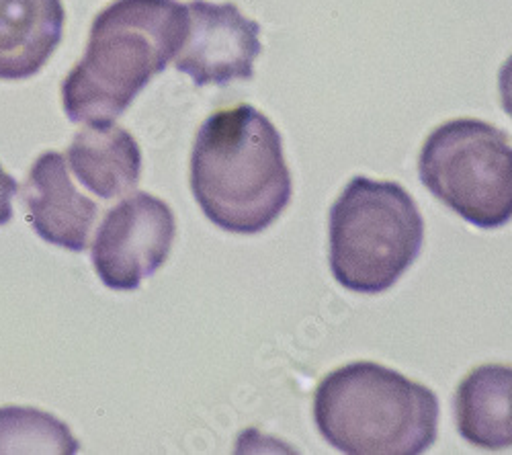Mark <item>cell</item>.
<instances>
[{
  "mask_svg": "<svg viewBox=\"0 0 512 455\" xmlns=\"http://www.w3.org/2000/svg\"><path fill=\"white\" fill-rule=\"evenodd\" d=\"M328 240L334 279L355 294L375 296L418 259L424 220L402 185L355 177L332 205Z\"/></svg>",
  "mask_w": 512,
  "mask_h": 455,
  "instance_id": "obj_4",
  "label": "cell"
},
{
  "mask_svg": "<svg viewBox=\"0 0 512 455\" xmlns=\"http://www.w3.org/2000/svg\"><path fill=\"white\" fill-rule=\"evenodd\" d=\"M498 91L502 109L508 113V117H512V56H508L498 72Z\"/></svg>",
  "mask_w": 512,
  "mask_h": 455,
  "instance_id": "obj_14",
  "label": "cell"
},
{
  "mask_svg": "<svg viewBox=\"0 0 512 455\" xmlns=\"http://www.w3.org/2000/svg\"><path fill=\"white\" fill-rule=\"evenodd\" d=\"M459 435L474 447H512V365L484 363L461 380L455 392Z\"/></svg>",
  "mask_w": 512,
  "mask_h": 455,
  "instance_id": "obj_10",
  "label": "cell"
},
{
  "mask_svg": "<svg viewBox=\"0 0 512 455\" xmlns=\"http://www.w3.org/2000/svg\"><path fill=\"white\" fill-rule=\"evenodd\" d=\"M314 421L328 445L349 455H418L437 441L439 400L390 367L353 361L318 384Z\"/></svg>",
  "mask_w": 512,
  "mask_h": 455,
  "instance_id": "obj_3",
  "label": "cell"
},
{
  "mask_svg": "<svg viewBox=\"0 0 512 455\" xmlns=\"http://www.w3.org/2000/svg\"><path fill=\"white\" fill-rule=\"evenodd\" d=\"M25 203L33 230L46 242L74 253L87 248L97 203L76 191L60 152L35 160L25 183Z\"/></svg>",
  "mask_w": 512,
  "mask_h": 455,
  "instance_id": "obj_8",
  "label": "cell"
},
{
  "mask_svg": "<svg viewBox=\"0 0 512 455\" xmlns=\"http://www.w3.org/2000/svg\"><path fill=\"white\" fill-rule=\"evenodd\" d=\"M189 31L175 60L197 87H226L232 80H250L254 60L263 52L261 25L244 17L236 5L191 0Z\"/></svg>",
  "mask_w": 512,
  "mask_h": 455,
  "instance_id": "obj_7",
  "label": "cell"
},
{
  "mask_svg": "<svg viewBox=\"0 0 512 455\" xmlns=\"http://www.w3.org/2000/svg\"><path fill=\"white\" fill-rule=\"evenodd\" d=\"M62 0H0V78L37 74L62 41Z\"/></svg>",
  "mask_w": 512,
  "mask_h": 455,
  "instance_id": "obj_9",
  "label": "cell"
},
{
  "mask_svg": "<svg viewBox=\"0 0 512 455\" xmlns=\"http://www.w3.org/2000/svg\"><path fill=\"white\" fill-rule=\"evenodd\" d=\"M68 427L46 412L0 408V453H76Z\"/></svg>",
  "mask_w": 512,
  "mask_h": 455,
  "instance_id": "obj_12",
  "label": "cell"
},
{
  "mask_svg": "<svg viewBox=\"0 0 512 455\" xmlns=\"http://www.w3.org/2000/svg\"><path fill=\"white\" fill-rule=\"evenodd\" d=\"M17 193V183L15 179L5 173V169L0 167V226H5L13 218V195Z\"/></svg>",
  "mask_w": 512,
  "mask_h": 455,
  "instance_id": "obj_13",
  "label": "cell"
},
{
  "mask_svg": "<svg viewBox=\"0 0 512 455\" xmlns=\"http://www.w3.org/2000/svg\"><path fill=\"white\" fill-rule=\"evenodd\" d=\"M418 175L465 222L494 230L512 220V144L492 123L463 117L424 140Z\"/></svg>",
  "mask_w": 512,
  "mask_h": 455,
  "instance_id": "obj_5",
  "label": "cell"
},
{
  "mask_svg": "<svg viewBox=\"0 0 512 455\" xmlns=\"http://www.w3.org/2000/svg\"><path fill=\"white\" fill-rule=\"evenodd\" d=\"M74 175L101 199L132 191L142 173V150L134 136L113 121L89 123L68 150Z\"/></svg>",
  "mask_w": 512,
  "mask_h": 455,
  "instance_id": "obj_11",
  "label": "cell"
},
{
  "mask_svg": "<svg viewBox=\"0 0 512 455\" xmlns=\"http://www.w3.org/2000/svg\"><path fill=\"white\" fill-rule=\"evenodd\" d=\"M187 31V5L177 0H115L103 9L93 21L87 54L62 82L70 121L119 117L181 52Z\"/></svg>",
  "mask_w": 512,
  "mask_h": 455,
  "instance_id": "obj_2",
  "label": "cell"
},
{
  "mask_svg": "<svg viewBox=\"0 0 512 455\" xmlns=\"http://www.w3.org/2000/svg\"><path fill=\"white\" fill-rule=\"evenodd\" d=\"M191 191L209 222L232 234H259L291 201L281 134L252 105L211 113L191 154Z\"/></svg>",
  "mask_w": 512,
  "mask_h": 455,
  "instance_id": "obj_1",
  "label": "cell"
},
{
  "mask_svg": "<svg viewBox=\"0 0 512 455\" xmlns=\"http://www.w3.org/2000/svg\"><path fill=\"white\" fill-rule=\"evenodd\" d=\"M175 234V214L162 199L150 193L125 197L109 210L93 242L99 279L119 292L138 289L166 263Z\"/></svg>",
  "mask_w": 512,
  "mask_h": 455,
  "instance_id": "obj_6",
  "label": "cell"
}]
</instances>
